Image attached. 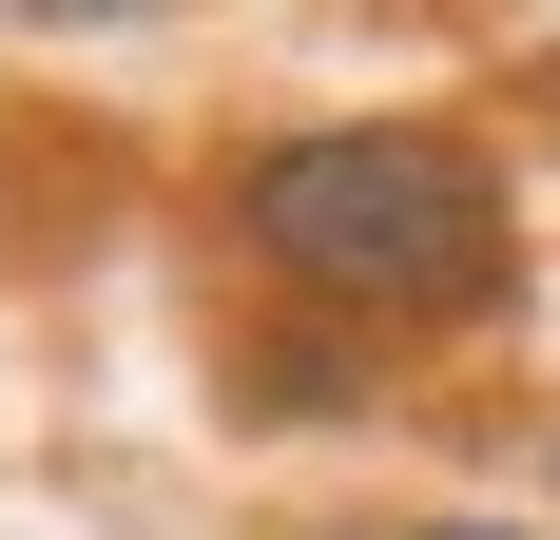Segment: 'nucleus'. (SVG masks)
<instances>
[{"instance_id":"2","label":"nucleus","mask_w":560,"mask_h":540,"mask_svg":"<svg viewBox=\"0 0 560 540\" xmlns=\"http://www.w3.org/2000/svg\"><path fill=\"white\" fill-rule=\"evenodd\" d=\"M425 540H522V521H425Z\"/></svg>"},{"instance_id":"1","label":"nucleus","mask_w":560,"mask_h":540,"mask_svg":"<svg viewBox=\"0 0 560 540\" xmlns=\"http://www.w3.org/2000/svg\"><path fill=\"white\" fill-rule=\"evenodd\" d=\"M232 232L271 290L348 328H425V309H483L503 290V174L464 155L445 116H310L232 174Z\"/></svg>"}]
</instances>
